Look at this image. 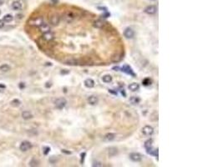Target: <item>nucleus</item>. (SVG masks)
<instances>
[{"mask_svg": "<svg viewBox=\"0 0 223 167\" xmlns=\"http://www.w3.org/2000/svg\"><path fill=\"white\" fill-rule=\"evenodd\" d=\"M39 162L36 159H32V160L29 162V165L30 166H38Z\"/></svg>", "mask_w": 223, "mask_h": 167, "instance_id": "26", "label": "nucleus"}, {"mask_svg": "<svg viewBox=\"0 0 223 167\" xmlns=\"http://www.w3.org/2000/svg\"><path fill=\"white\" fill-rule=\"evenodd\" d=\"M39 28V30H40L43 33L50 31V27H49V25L47 24V23H43Z\"/></svg>", "mask_w": 223, "mask_h": 167, "instance_id": "10", "label": "nucleus"}, {"mask_svg": "<svg viewBox=\"0 0 223 167\" xmlns=\"http://www.w3.org/2000/svg\"><path fill=\"white\" fill-rule=\"evenodd\" d=\"M128 89L129 90H131V91L135 92V91H136V90H138L140 89V85H138L137 83H132L128 86Z\"/></svg>", "mask_w": 223, "mask_h": 167, "instance_id": "19", "label": "nucleus"}, {"mask_svg": "<svg viewBox=\"0 0 223 167\" xmlns=\"http://www.w3.org/2000/svg\"><path fill=\"white\" fill-rule=\"evenodd\" d=\"M129 159L134 162H140L143 159V156L139 153H131L129 155Z\"/></svg>", "mask_w": 223, "mask_h": 167, "instance_id": "5", "label": "nucleus"}, {"mask_svg": "<svg viewBox=\"0 0 223 167\" xmlns=\"http://www.w3.org/2000/svg\"><path fill=\"white\" fill-rule=\"evenodd\" d=\"M60 22V18L58 15H53L50 18V23L52 25H58Z\"/></svg>", "mask_w": 223, "mask_h": 167, "instance_id": "12", "label": "nucleus"}, {"mask_svg": "<svg viewBox=\"0 0 223 167\" xmlns=\"http://www.w3.org/2000/svg\"><path fill=\"white\" fill-rule=\"evenodd\" d=\"M115 138V134L114 133H108L106 134V135H105L104 137V140L105 141H112V140H114Z\"/></svg>", "mask_w": 223, "mask_h": 167, "instance_id": "14", "label": "nucleus"}, {"mask_svg": "<svg viewBox=\"0 0 223 167\" xmlns=\"http://www.w3.org/2000/svg\"><path fill=\"white\" fill-rule=\"evenodd\" d=\"M156 11H157V8H156L155 5H150L145 8V13H147V14H150V15L155 14Z\"/></svg>", "mask_w": 223, "mask_h": 167, "instance_id": "6", "label": "nucleus"}, {"mask_svg": "<svg viewBox=\"0 0 223 167\" xmlns=\"http://www.w3.org/2000/svg\"><path fill=\"white\" fill-rule=\"evenodd\" d=\"M120 69H121V71L125 72V73H128V75H132V76H135V73L133 72L132 69H131L129 65H124L123 67H121Z\"/></svg>", "mask_w": 223, "mask_h": 167, "instance_id": "9", "label": "nucleus"}, {"mask_svg": "<svg viewBox=\"0 0 223 167\" xmlns=\"http://www.w3.org/2000/svg\"><path fill=\"white\" fill-rule=\"evenodd\" d=\"M142 133L146 136H151L154 133V129L150 125H145L142 128Z\"/></svg>", "mask_w": 223, "mask_h": 167, "instance_id": "3", "label": "nucleus"}, {"mask_svg": "<svg viewBox=\"0 0 223 167\" xmlns=\"http://www.w3.org/2000/svg\"><path fill=\"white\" fill-rule=\"evenodd\" d=\"M12 8L15 11H19V10L22 9V3L18 1H14L12 3Z\"/></svg>", "mask_w": 223, "mask_h": 167, "instance_id": "13", "label": "nucleus"}, {"mask_svg": "<svg viewBox=\"0 0 223 167\" xmlns=\"http://www.w3.org/2000/svg\"><path fill=\"white\" fill-rule=\"evenodd\" d=\"M152 143H153V140L151 139V140H146L145 143V149H148L150 148V147H152Z\"/></svg>", "mask_w": 223, "mask_h": 167, "instance_id": "25", "label": "nucleus"}, {"mask_svg": "<svg viewBox=\"0 0 223 167\" xmlns=\"http://www.w3.org/2000/svg\"><path fill=\"white\" fill-rule=\"evenodd\" d=\"M43 23H44V20H43V18H41V17H37V18H33V19L30 20V22H29L30 25L36 26V27H39Z\"/></svg>", "mask_w": 223, "mask_h": 167, "instance_id": "4", "label": "nucleus"}, {"mask_svg": "<svg viewBox=\"0 0 223 167\" xmlns=\"http://www.w3.org/2000/svg\"><path fill=\"white\" fill-rule=\"evenodd\" d=\"M151 84V80L149 78H146V79H145L144 80H143V85H145V86H148V85H150Z\"/></svg>", "mask_w": 223, "mask_h": 167, "instance_id": "27", "label": "nucleus"}, {"mask_svg": "<svg viewBox=\"0 0 223 167\" xmlns=\"http://www.w3.org/2000/svg\"><path fill=\"white\" fill-rule=\"evenodd\" d=\"M93 166H102V165L100 162H94Z\"/></svg>", "mask_w": 223, "mask_h": 167, "instance_id": "31", "label": "nucleus"}, {"mask_svg": "<svg viewBox=\"0 0 223 167\" xmlns=\"http://www.w3.org/2000/svg\"><path fill=\"white\" fill-rule=\"evenodd\" d=\"M4 26V20H0V29H2Z\"/></svg>", "mask_w": 223, "mask_h": 167, "instance_id": "32", "label": "nucleus"}, {"mask_svg": "<svg viewBox=\"0 0 223 167\" xmlns=\"http://www.w3.org/2000/svg\"><path fill=\"white\" fill-rule=\"evenodd\" d=\"M10 69H11V67L8 64H7V63H4V64H2L0 66V71L2 73H7Z\"/></svg>", "mask_w": 223, "mask_h": 167, "instance_id": "18", "label": "nucleus"}, {"mask_svg": "<svg viewBox=\"0 0 223 167\" xmlns=\"http://www.w3.org/2000/svg\"><path fill=\"white\" fill-rule=\"evenodd\" d=\"M11 104H12V105H14V106H18V105H20L21 102L19 101L18 99H14L11 102Z\"/></svg>", "mask_w": 223, "mask_h": 167, "instance_id": "28", "label": "nucleus"}, {"mask_svg": "<svg viewBox=\"0 0 223 167\" xmlns=\"http://www.w3.org/2000/svg\"><path fill=\"white\" fill-rule=\"evenodd\" d=\"M104 25H105V23L103 22L102 20H97V21H95L94 23V26L95 27V28H98V29L103 28V26Z\"/></svg>", "mask_w": 223, "mask_h": 167, "instance_id": "22", "label": "nucleus"}, {"mask_svg": "<svg viewBox=\"0 0 223 167\" xmlns=\"http://www.w3.org/2000/svg\"><path fill=\"white\" fill-rule=\"evenodd\" d=\"M43 39H44L45 41L49 42V41H52V40L54 39V35L52 32L49 31L47 33H43Z\"/></svg>", "mask_w": 223, "mask_h": 167, "instance_id": "8", "label": "nucleus"}, {"mask_svg": "<svg viewBox=\"0 0 223 167\" xmlns=\"http://www.w3.org/2000/svg\"><path fill=\"white\" fill-rule=\"evenodd\" d=\"M66 104H67V101H66V99L64 98H59L54 101V105L56 108L59 109H64L66 105Z\"/></svg>", "mask_w": 223, "mask_h": 167, "instance_id": "1", "label": "nucleus"}, {"mask_svg": "<svg viewBox=\"0 0 223 167\" xmlns=\"http://www.w3.org/2000/svg\"><path fill=\"white\" fill-rule=\"evenodd\" d=\"M24 87V83H21L20 85H19V88H21V89H23Z\"/></svg>", "mask_w": 223, "mask_h": 167, "instance_id": "34", "label": "nucleus"}, {"mask_svg": "<svg viewBox=\"0 0 223 167\" xmlns=\"http://www.w3.org/2000/svg\"><path fill=\"white\" fill-rule=\"evenodd\" d=\"M85 155H86V153H85V152H84V153H82V154H81V163H82V164L84 163V160H85Z\"/></svg>", "mask_w": 223, "mask_h": 167, "instance_id": "30", "label": "nucleus"}, {"mask_svg": "<svg viewBox=\"0 0 223 167\" xmlns=\"http://www.w3.org/2000/svg\"><path fill=\"white\" fill-rule=\"evenodd\" d=\"M102 80H103V82H105V83H110L112 81V76L109 75H104L102 77Z\"/></svg>", "mask_w": 223, "mask_h": 167, "instance_id": "21", "label": "nucleus"}, {"mask_svg": "<svg viewBox=\"0 0 223 167\" xmlns=\"http://www.w3.org/2000/svg\"><path fill=\"white\" fill-rule=\"evenodd\" d=\"M13 19H14V17H13L11 14H6L4 17V22L5 23H10L13 21Z\"/></svg>", "mask_w": 223, "mask_h": 167, "instance_id": "23", "label": "nucleus"}, {"mask_svg": "<svg viewBox=\"0 0 223 167\" xmlns=\"http://www.w3.org/2000/svg\"><path fill=\"white\" fill-rule=\"evenodd\" d=\"M0 13H1V12H0Z\"/></svg>", "mask_w": 223, "mask_h": 167, "instance_id": "37", "label": "nucleus"}, {"mask_svg": "<svg viewBox=\"0 0 223 167\" xmlns=\"http://www.w3.org/2000/svg\"><path fill=\"white\" fill-rule=\"evenodd\" d=\"M124 35L126 39H132L135 35V32L132 29L127 28V29H125V30L124 31Z\"/></svg>", "mask_w": 223, "mask_h": 167, "instance_id": "7", "label": "nucleus"}, {"mask_svg": "<svg viewBox=\"0 0 223 167\" xmlns=\"http://www.w3.org/2000/svg\"><path fill=\"white\" fill-rule=\"evenodd\" d=\"M98 102H99V99H98L97 97L95 96V95H91V96H89L88 98V103L89 104V105H97Z\"/></svg>", "mask_w": 223, "mask_h": 167, "instance_id": "11", "label": "nucleus"}, {"mask_svg": "<svg viewBox=\"0 0 223 167\" xmlns=\"http://www.w3.org/2000/svg\"><path fill=\"white\" fill-rule=\"evenodd\" d=\"M129 101H131L132 105H138V104H140V102H141V99L137 96H133L129 99Z\"/></svg>", "mask_w": 223, "mask_h": 167, "instance_id": "20", "label": "nucleus"}, {"mask_svg": "<svg viewBox=\"0 0 223 167\" xmlns=\"http://www.w3.org/2000/svg\"><path fill=\"white\" fill-rule=\"evenodd\" d=\"M151 1H154V0H151Z\"/></svg>", "mask_w": 223, "mask_h": 167, "instance_id": "36", "label": "nucleus"}, {"mask_svg": "<svg viewBox=\"0 0 223 167\" xmlns=\"http://www.w3.org/2000/svg\"><path fill=\"white\" fill-rule=\"evenodd\" d=\"M6 86L4 85H3V84H0V89H5Z\"/></svg>", "mask_w": 223, "mask_h": 167, "instance_id": "33", "label": "nucleus"}, {"mask_svg": "<svg viewBox=\"0 0 223 167\" xmlns=\"http://www.w3.org/2000/svg\"><path fill=\"white\" fill-rule=\"evenodd\" d=\"M49 151H50V148H49V147H48V146L44 147V154L45 155H47Z\"/></svg>", "mask_w": 223, "mask_h": 167, "instance_id": "29", "label": "nucleus"}, {"mask_svg": "<svg viewBox=\"0 0 223 167\" xmlns=\"http://www.w3.org/2000/svg\"><path fill=\"white\" fill-rule=\"evenodd\" d=\"M65 18H66V19H67L68 22H71L72 20L75 19V15L71 13H67V15H66Z\"/></svg>", "mask_w": 223, "mask_h": 167, "instance_id": "24", "label": "nucleus"}, {"mask_svg": "<svg viewBox=\"0 0 223 167\" xmlns=\"http://www.w3.org/2000/svg\"><path fill=\"white\" fill-rule=\"evenodd\" d=\"M62 152H63V153H66V154H69H69H70V152H69V151H66L65 150H62Z\"/></svg>", "mask_w": 223, "mask_h": 167, "instance_id": "35", "label": "nucleus"}, {"mask_svg": "<svg viewBox=\"0 0 223 167\" xmlns=\"http://www.w3.org/2000/svg\"><path fill=\"white\" fill-rule=\"evenodd\" d=\"M32 148V144L29 141H23L20 144V146H19V149H20L21 151L23 152H26Z\"/></svg>", "mask_w": 223, "mask_h": 167, "instance_id": "2", "label": "nucleus"}, {"mask_svg": "<svg viewBox=\"0 0 223 167\" xmlns=\"http://www.w3.org/2000/svg\"><path fill=\"white\" fill-rule=\"evenodd\" d=\"M117 153H118V150H117L116 147H113V146L109 147V150H108V155L110 157L116 155H117Z\"/></svg>", "mask_w": 223, "mask_h": 167, "instance_id": "15", "label": "nucleus"}, {"mask_svg": "<svg viewBox=\"0 0 223 167\" xmlns=\"http://www.w3.org/2000/svg\"><path fill=\"white\" fill-rule=\"evenodd\" d=\"M85 87H87V88H93V87L95 86V81L93 80L92 79H85Z\"/></svg>", "mask_w": 223, "mask_h": 167, "instance_id": "17", "label": "nucleus"}, {"mask_svg": "<svg viewBox=\"0 0 223 167\" xmlns=\"http://www.w3.org/2000/svg\"><path fill=\"white\" fill-rule=\"evenodd\" d=\"M22 118L24 119H30L33 118V115L30 111H29V110H25V111L22 113Z\"/></svg>", "mask_w": 223, "mask_h": 167, "instance_id": "16", "label": "nucleus"}]
</instances>
